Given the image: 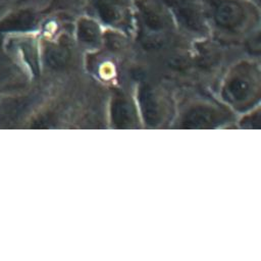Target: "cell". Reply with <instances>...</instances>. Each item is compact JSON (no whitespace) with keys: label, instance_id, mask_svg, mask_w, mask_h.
<instances>
[{"label":"cell","instance_id":"cell-1","mask_svg":"<svg viewBox=\"0 0 261 261\" xmlns=\"http://www.w3.org/2000/svg\"><path fill=\"white\" fill-rule=\"evenodd\" d=\"M211 32L238 37L259 29L260 5L252 0H201Z\"/></svg>","mask_w":261,"mask_h":261},{"label":"cell","instance_id":"cell-2","mask_svg":"<svg viewBox=\"0 0 261 261\" xmlns=\"http://www.w3.org/2000/svg\"><path fill=\"white\" fill-rule=\"evenodd\" d=\"M177 31L162 0H134V34L146 48L166 45Z\"/></svg>","mask_w":261,"mask_h":261},{"label":"cell","instance_id":"cell-3","mask_svg":"<svg viewBox=\"0 0 261 261\" xmlns=\"http://www.w3.org/2000/svg\"><path fill=\"white\" fill-rule=\"evenodd\" d=\"M85 9L104 28L134 34V0H85Z\"/></svg>","mask_w":261,"mask_h":261},{"label":"cell","instance_id":"cell-4","mask_svg":"<svg viewBox=\"0 0 261 261\" xmlns=\"http://www.w3.org/2000/svg\"><path fill=\"white\" fill-rule=\"evenodd\" d=\"M168 8L177 31L196 38L211 34L209 20L201 0H162Z\"/></svg>","mask_w":261,"mask_h":261},{"label":"cell","instance_id":"cell-5","mask_svg":"<svg viewBox=\"0 0 261 261\" xmlns=\"http://www.w3.org/2000/svg\"><path fill=\"white\" fill-rule=\"evenodd\" d=\"M104 27L94 17L85 13L79 16L74 21L75 40L82 46L90 49H96L103 45Z\"/></svg>","mask_w":261,"mask_h":261},{"label":"cell","instance_id":"cell-6","mask_svg":"<svg viewBox=\"0 0 261 261\" xmlns=\"http://www.w3.org/2000/svg\"><path fill=\"white\" fill-rule=\"evenodd\" d=\"M225 119L222 112L207 106H198L187 112L182 119L185 128L212 127Z\"/></svg>","mask_w":261,"mask_h":261},{"label":"cell","instance_id":"cell-7","mask_svg":"<svg viewBox=\"0 0 261 261\" xmlns=\"http://www.w3.org/2000/svg\"><path fill=\"white\" fill-rule=\"evenodd\" d=\"M40 21L41 13L38 10L33 7H24L10 12L0 21V27L16 32H30L37 29Z\"/></svg>","mask_w":261,"mask_h":261},{"label":"cell","instance_id":"cell-8","mask_svg":"<svg viewBox=\"0 0 261 261\" xmlns=\"http://www.w3.org/2000/svg\"><path fill=\"white\" fill-rule=\"evenodd\" d=\"M72 42L67 34H62L54 42H47L45 45V58L47 62L54 67L66 65L72 55Z\"/></svg>","mask_w":261,"mask_h":261},{"label":"cell","instance_id":"cell-9","mask_svg":"<svg viewBox=\"0 0 261 261\" xmlns=\"http://www.w3.org/2000/svg\"><path fill=\"white\" fill-rule=\"evenodd\" d=\"M253 94V83L249 75L236 74L226 83L223 96L226 100L233 103L243 102Z\"/></svg>","mask_w":261,"mask_h":261},{"label":"cell","instance_id":"cell-10","mask_svg":"<svg viewBox=\"0 0 261 261\" xmlns=\"http://www.w3.org/2000/svg\"><path fill=\"white\" fill-rule=\"evenodd\" d=\"M139 99L146 123L157 125L161 121V110L152 89L149 86L142 87L140 89Z\"/></svg>","mask_w":261,"mask_h":261},{"label":"cell","instance_id":"cell-11","mask_svg":"<svg viewBox=\"0 0 261 261\" xmlns=\"http://www.w3.org/2000/svg\"><path fill=\"white\" fill-rule=\"evenodd\" d=\"M111 119L118 128L130 127L136 122V114L133 105L122 97L114 98L111 106Z\"/></svg>","mask_w":261,"mask_h":261},{"label":"cell","instance_id":"cell-12","mask_svg":"<svg viewBox=\"0 0 261 261\" xmlns=\"http://www.w3.org/2000/svg\"><path fill=\"white\" fill-rule=\"evenodd\" d=\"M252 1L255 2V3H257V4H259V5L261 4V0H252Z\"/></svg>","mask_w":261,"mask_h":261}]
</instances>
